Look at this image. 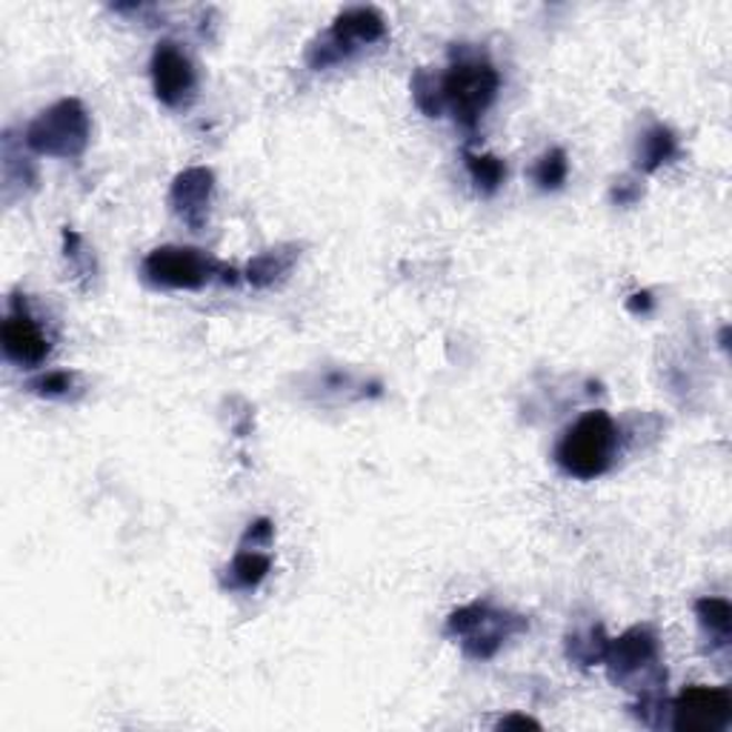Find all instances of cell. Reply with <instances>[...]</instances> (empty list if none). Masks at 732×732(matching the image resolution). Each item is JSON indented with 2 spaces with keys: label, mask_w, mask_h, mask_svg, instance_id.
Listing matches in <instances>:
<instances>
[{
  "label": "cell",
  "mask_w": 732,
  "mask_h": 732,
  "mask_svg": "<svg viewBox=\"0 0 732 732\" xmlns=\"http://www.w3.org/2000/svg\"><path fill=\"white\" fill-rule=\"evenodd\" d=\"M619 447V427L604 410H590L578 418L555 447V464L578 481H592L610 470Z\"/></svg>",
  "instance_id": "cell-1"
},
{
  "label": "cell",
  "mask_w": 732,
  "mask_h": 732,
  "mask_svg": "<svg viewBox=\"0 0 732 732\" xmlns=\"http://www.w3.org/2000/svg\"><path fill=\"white\" fill-rule=\"evenodd\" d=\"M498 89H501V74L484 58H458L452 67L441 74V98H444V112H450L461 127L472 129L481 114L492 107Z\"/></svg>",
  "instance_id": "cell-2"
},
{
  "label": "cell",
  "mask_w": 732,
  "mask_h": 732,
  "mask_svg": "<svg viewBox=\"0 0 732 732\" xmlns=\"http://www.w3.org/2000/svg\"><path fill=\"white\" fill-rule=\"evenodd\" d=\"M23 138H27V147L38 156L74 161L87 152L89 138H92V121H89L87 107L78 98H63V101L43 109L29 123Z\"/></svg>",
  "instance_id": "cell-3"
},
{
  "label": "cell",
  "mask_w": 732,
  "mask_h": 732,
  "mask_svg": "<svg viewBox=\"0 0 732 732\" xmlns=\"http://www.w3.org/2000/svg\"><path fill=\"white\" fill-rule=\"evenodd\" d=\"M524 630L527 619L512 615V612L492 610L490 604H481V601L461 606L447 619V635L461 641L467 655L475 661L492 659L507 644V639Z\"/></svg>",
  "instance_id": "cell-4"
},
{
  "label": "cell",
  "mask_w": 732,
  "mask_h": 732,
  "mask_svg": "<svg viewBox=\"0 0 732 732\" xmlns=\"http://www.w3.org/2000/svg\"><path fill=\"white\" fill-rule=\"evenodd\" d=\"M383 38H387V21H383V14L378 9H343L332 21L330 32L323 34L321 41L312 43L307 61H310L312 69H330L335 63L347 61L361 47H372V43L383 41Z\"/></svg>",
  "instance_id": "cell-5"
},
{
  "label": "cell",
  "mask_w": 732,
  "mask_h": 732,
  "mask_svg": "<svg viewBox=\"0 0 732 732\" xmlns=\"http://www.w3.org/2000/svg\"><path fill=\"white\" fill-rule=\"evenodd\" d=\"M604 664L615 684H632L641 679L644 695L666 681V672L659 666V639L646 626H632L621 639L610 641Z\"/></svg>",
  "instance_id": "cell-6"
},
{
  "label": "cell",
  "mask_w": 732,
  "mask_h": 732,
  "mask_svg": "<svg viewBox=\"0 0 732 732\" xmlns=\"http://www.w3.org/2000/svg\"><path fill=\"white\" fill-rule=\"evenodd\" d=\"M223 263L192 247H158L143 258V278L163 289H201L215 275H223Z\"/></svg>",
  "instance_id": "cell-7"
},
{
  "label": "cell",
  "mask_w": 732,
  "mask_h": 732,
  "mask_svg": "<svg viewBox=\"0 0 732 732\" xmlns=\"http://www.w3.org/2000/svg\"><path fill=\"white\" fill-rule=\"evenodd\" d=\"M732 719V695L724 686H686L672 704V726L681 732H719Z\"/></svg>",
  "instance_id": "cell-8"
},
{
  "label": "cell",
  "mask_w": 732,
  "mask_h": 732,
  "mask_svg": "<svg viewBox=\"0 0 732 732\" xmlns=\"http://www.w3.org/2000/svg\"><path fill=\"white\" fill-rule=\"evenodd\" d=\"M149 72H152V89H156L158 101L167 103V107H181L192 94V89H195L192 61L172 41L158 43L156 52H152Z\"/></svg>",
  "instance_id": "cell-9"
},
{
  "label": "cell",
  "mask_w": 732,
  "mask_h": 732,
  "mask_svg": "<svg viewBox=\"0 0 732 732\" xmlns=\"http://www.w3.org/2000/svg\"><path fill=\"white\" fill-rule=\"evenodd\" d=\"M212 195H215V176H212V169L189 167L172 181L169 207H172V212H176L192 232H198V229L207 227Z\"/></svg>",
  "instance_id": "cell-10"
},
{
  "label": "cell",
  "mask_w": 732,
  "mask_h": 732,
  "mask_svg": "<svg viewBox=\"0 0 732 732\" xmlns=\"http://www.w3.org/2000/svg\"><path fill=\"white\" fill-rule=\"evenodd\" d=\"M0 341H3V352H7L9 361H14L18 367H27V370L47 361L49 350H52L49 338L43 335L41 323L29 315L27 307H18V303L12 307L7 321H3Z\"/></svg>",
  "instance_id": "cell-11"
},
{
  "label": "cell",
  "mask_w": 732,
  "mask_h": 732,
  "mask_svg": "<svg viewBox=\"0 0 732 732\" xmlns=\"http://www.w3.org/2000/svg\"><path fill=\"white\" fill-rule=\"evenodd\" d=\"M298 255H301V247H295V243H281V247H272L267 249V252H261V255L252 258V261L247 263V272H243V275H247V281L255 289H267L289 275V269L298 263Z\"/></svg>",
  "instance_id": "cell-12"
},
{
  "label": "cell",
  "mask_w": 732,
  "mask_h": 732,
  "mask_svg": "<svg viewBox=\"0 0 732 732\" xmlns=\"http://www.w3.org/2000/svg\"><path fill=\"white\" fill-rule=\"evenodd\" d=\"M272 570V558L258 547H241L229 564V590H255Z\"/></svg>",
  "instance_id": "cell-13"
},
{
  "label": "cell",
  "mask_w": 732,
  "mask_h": 732,
  "mask_svg": "<svg viewBox=\"0 0 732 732\" xmlns=\"http://www.w3.org/2000/svg\"><path fill=\"white\" fill-rule=\"evenodd\" d=\"M672 156H675V134L666 127H652L646 129L644 138H641L635 167H639L641 172H655V169L664 167L666 161H672Z\"/></svg>",
  "instance_id": "cell-14"
},
{
  "label": "cell",
  "mask_w": 732,
  "mask_h": 732,
  "mask_svg": "<svg viewBox=\"0 0 732 732\" xmlns=\"http://www.w3.org/2000/svg\"><path fill=\"white\" fill-rule=\"evenodd\" d=\"M606 646H610V639L604 635L601 626H590L586 632H575L566 641V655L570 661L581 666H592V664H604Z\"/></svg>",
  "instance_id": "cell-15"
},
{
  "label": "cell",
  "mask_w": 732,
  "mask_h": 732,
  "mask_svg": "<svg viewBox=\"0 0 732 732\" xmlns=\"http://www.w3.org/2000/svg\"><path fill=\"white\" fill-rule=\"evenodd\" d=\"M467 172L484 195H492L501 183L507 181V163L495 156H478V152H464Z\"/></svg>",
  "instance_id": "cell-16"
},
{
  "label": "cell",
  "mask_w": 732,
  "mask_h": 732,
  "mask_svg": "<svg viewBox=\"0 0 732 732\" xmlns=\"http://www.w3.org/2000/svg\"><path fill=\"white\" fill-rule=\"evenodd\" d=\"M412 98L415 107L427 118H441L444 114V98H441V74H432L430 69H418L412 74Z\"/></svg>",
  "instance_id": "cell-17"
},
{
  "label": "cell",
  "mask_w": 732,
  "mask_h": 732,
  "mask_svg": "<svg viewBox=\"0 0 732 732\" xmlns=\"http://www.w3.org/2000/svg\"><path fill=\"white\" fill-rule=\"evenodd\" d=\"M695 615H699L701 626H704L710 635H719V644L730 641L732 630V606L724 599H701L695 604Z\"/></svg>",
  "instance_id": "cell-18"
},
{
  "label": "cell",
  "mask_w": 732,
  "mask_h": 732,
  "mask_svg": "<svg viewBox=\"0 0 732 732\" xmlns=\"http://www.w3.org/2000/svg\"><path fill=\"white\" fill-rule=\"evenodd\" d=\"M570 176V161H566L564 149H550L544 156L538 158L535 169H532V181L538 183V189H544V192H552L561 183L566 181Z\"/></svg>",
  "instance_id": "cell-19"
},
{
  "label": "cell",
  "mask_w": 732,
  "mask_h": 732,
  "mask_svg": "<svg viewBox=\"0 0 732 732\" xmlns=\"http://www.w3.org/2000/svg\"><path fill=\"white\" fill-rule=\"evenodd\" d=\"M72 387H74V372L67 370L47 372V375L34 378V381L29 383V390H32L34 395H43V398H63L72 392Z\"/></svg>",
  "instance_id": "cell-20"
},
{
  "label": "cell",
  "mask_w": 732,
  "mask_h": 732,
  "mask_svg": "<svg viewBox=\"0 0 732 732\" xmlns=\"http://www.w3.org/2000/svg\"><path fill=\"white\" fill-rule=\"evenodd\" d=\"M272 535H275V527H272V521H269V518H258L255 524H249L241 547H258V550H263V547L272 544Z\"/></svg>",
  "instance_id": "cell-21"
},
{
  "label": "cell",
  "mask_w": 732,
  "mask_h": 732,
  "mask_svg": "<svg viewBox=\"0 0 732 732\" xmlns=\"http://www.w3.org/2000/svg\"><path fill=\"white\" fill-rule=\"evenodd\" d=\"M639 195H641V189L630 181H621L612 187V201L619 203V207H630V203L639 201Z\"/></svg>",
  "instance_id": "cell-22"
},
{
  "label": "cell",
  "mask_w": 732,
  "mask_h": 732,
  "mask_svg": "<svg viewBox=\"0 0 732 732\" xmlns=\"http://www.w3.org/2000/svg\"><path fill=\"white\" fill-rule=\"evenodd\" d=\"M527 730V726H530V730H541V724H538L535 719H530V715H507V719H501L498 721V730Z\"/></svg>",
  "instance_id": "cell-23"
},
{
  "label": "cell",
  "mask_w": 732,
  "mask_h": 732,
  "mask_svg": "<svg viewBox=\"0 0 732 732\" xmlns=\"http://www.w3.org/2000/svg\"><path fill=\"white\" fill-rule=\"evenodd\" d=\"M632 312H650L652 310V295L650 292H639V295H632L630 303H626Z\"/></svg>",
  "instance_id": "cell-24"
}]
</instances>
